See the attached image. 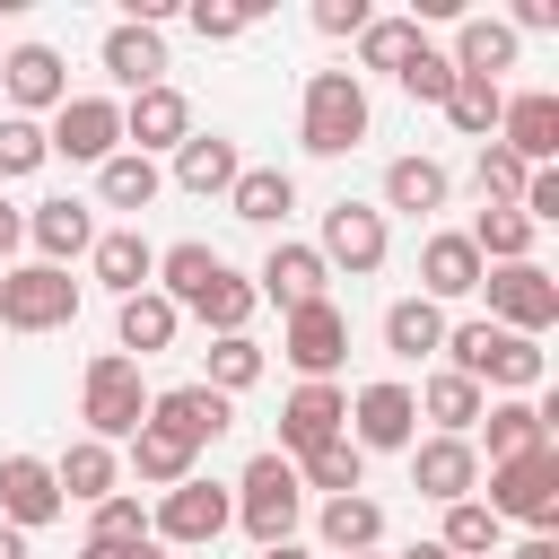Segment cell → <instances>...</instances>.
Returning <instances> with one entry per match:
<instances>
[{
	"instance_id": "obj_55",
	"label": "cell",
	"mask_w": 559,
	"mask_h": 559,
	"mask_svg": "<svg viewBox=\"0 0 559 559\" xmlns=\"http://www.w3.org/2000/svg\"><path fill=\"white\" fill-rule=\"evenodd\" d=\"M507 559H559V542H550V533H524V542H515Z\"/></svg>"
},
{
	"instance_id": "obj_25",
	"label": "cell",
	"mask_w": 559,
	"mask_h": 559,
	"mask_svg": "<svg viewBox=\"0 0 559 559\" xmlns=\"http://www.w3.org/2000/svg\"><path fill=\"white\" fill-rule=\"evenodd\" d=\"M480 437H489V463L542 454V445H550V411H542V402H524V393H507V402H489V411H480Z\"/></svg>"
},
{
	"instance_id": "obj_23",
	"label": "cell",
	"mask_w": 559,
	"mask_h": 559,
	"mask_svg": "<svg viewBox=\"0 0 559 559\" xmlns=\"http://www.w3.org/2000/svg\"><path fill=\"white\" fill-rule=\"evenodd\" d=\"M472 288H480V253H472V236H463V227L428 236V245H419V297H428V306H454V297H472Z\"/></svg>"
},
{
	"instance_id": "obj_26",
	"label": "cell",
	"mask_w": 559,
	"mask_h": 559,
	"mask_svg": "<svg viewBox=\"0 0 559 559\" xmlns=\"http://www.w3.org/2000/svg\"><path fill=\"white\" fill-rule=\"evenodd\" d=\"M411 402H419V419H437V437H472V428H480V411H489V393H480L472 376H454V367H437Z\"/></svg>"
},
{
	"instance_id": "obj_18",
	"label": "cell",
	"mask_w": 559,
	"mask_h": 559,
	"mask_svg": "<svg viewBox=\"0 0 559 559\" xmlns=\"http://www.w3.org/2000/svg\"><path fill=\"white\" fill-rule=\"evenodd\" d=\"M183 140H192L183 87H140V96L122 105V148H131V157H157V148H183Z\"/></svg>"
},
{
	"instance_id": "obj_1",
	"label": "cell",
	"mask_w": 559,
	"mask_h": 559,
	"mask_svg": "<svg viewBox=\"0 0 559 559\" xmlns=\"http://www.w3.org/2000/svg\"><path fill=\"white\" fill-rule=\"evenodd\" d=\"M445 367H454V376H472L480 393H489V384H498V393H533L550 358H542V341L498 332V323L480 314V323H445Z\"/></svg>"
},
{
	"instance_id": "obj_40",
	"label": "cell",
	"mask_w": 559,
	"mask_h": 559,
	"mask_svg": "<svg viewBox=\"0 0 559 559\" xmlns=\"http://www.w3.org/2000/svg\"><path fill=\"white\" fill-rule=\"evenodd\" d=\"M131 472H140V489H175V480H192V445H175L166 428H140L131 437Z\"/></svg>"
},
{
	"instance_id": "obj_10",
	"label": "cell",
	"mask_w": 559,
	"mask_h": 559,
	"mask_svg": "<svg viewBox=\"0 0 559 559\" xmlns=\"http://www.w3.org/2000/svg\"><path fill=\"white\" fill-rule=\"evenodd\" d=\"M384 245H393V236H384V210H376V201H332V210H323V245H314L323 271L367 280V271H384Z\"/></svg>"
},
{
	"instance_id": "obj_28",
	"label": "cell",
	"mask_w": 559,
	"mask_h": 559,
	"mask_svg": "<svg viewBox=\"0 0 559 559\" xmlns=\"http://www.w3.org/2000/svg\"><path fill=\"white\" fill-rule=\"evenodd\" d=\"M454 79H498V70H515V35H507V17H454Z\"/></svg>"
},
{
	"instance_id": "obj_9",
	"label": "cell",
	"mask_w": 559,
	"mask_h": 559,
	"mask_svg": "<svg viewBox=\"0 0 559 559\" xmlns=\"http://www.w3.org/2000/svg\"><path fill=\"white\" fill-rule=\"evenodd\" d=\"M280 358L306 376V384H332V367L349 358V314L332 306V297H314V306H297L288 323H280Z\"/></svg>"
},
{
	"instance_id": "obj_39",
	"label": "cell",
	"mask_w": 559,
	"mask_h": 559,
	"mask_svg": "<svg viewBox=\"0 0 559 559\" xmlns=\"http://www.w3.org/2000/svg\"><path fill=\"white\" fill-rule=\"evenodd\" d=\"M297 480H306V489H323V498H349V489H367V454H358L349 437H332V445L297 454Z\"/></svg>"
},
{
	"instance_id": "obj_7",
	"label": "cell",
	"mask_w": 559,
	"mask_h": 559,
	"mask_svg": "<svg viewBox=\"0 0 559 559\" xmlns=\"http://www.w3.org/2000/svg\"><path fill=\"white\" fill-rule=\"evenodd\" d=\"M236 524V498L218 489V480H175L166 498H157V515H148V542H175V550H201V542H218Z\"/></svg>"
},
{
	"instance_id": "obj_33",
	"label": "cell",
	"mask_w": 559,
	"mask_h": 559,
	"mask_svg": "<svg viewBox=\"0 0 559 559\" xmlns=\"http://www.w3.org/2000/svg\"><path fill=\"white\" fill-rule=\"evenodd\" d=\"M157 192H166V166H157V157H131V148H114V157L96 166V201H105V210H148Z\"/></svg>"
},
{
	"instance_id": "obj_42",
	"label": "cell",
	"mask_w": 559,
	"mask_h": 559,
	"mask_svg": "<svg viewBox=\"0 0 559 559\" xmlns=\"http://www.w3.org/2000/svg\"><path fill=\"white\" fill-rule=\"evenodd\" d=\"M253 306H262V297H253V280H245V271H218V280H210V297H201L192 314L227 341V332H245V323H253Z\"/></svg>"
},
{
	"instance_id": "obj_45",
	"label": "cell",
	"mask_w": 559,
	"mask_h": 559,
	"mask_svg": "<svg viewBox=\"0 0 559 559\" xmlns=\"http://www.w3.org/2000/svg\"><path fill=\"white\" fill-rule=\"evenodd\" d=\"M393 79H402V96H411V105H445V87H454V61H445L437 44H419V52H411Z\"/></svg>"
},
{
	"instance_id": "obj_49",
	"label": "cell",
	"mask_w": 559,
	"mask_h": 559,
	"mask_svg": "<svg viewBox=\"0 0 559 559\" xmlns=\"http://www.w3.org/2000/svg\"><path fill=\"white\" fill-rule=\"evenodd\" d=\"M183 17H192V35H201V44H236V35L253 26V9H218V0H192Z\"/></svg>"
},
{
	"instance_id": "obj_51",
	"label": "cell",
	"mask_w": 559,
	"mask_h": 559,
	"mask_svg": "<svg viewBox=\"0 0 559 559\" xmlns=\"http://www.w3.org/2000/svg\"><path fill=\"white\" fill-rule=\"evenodd\" d=\"M367 17H376L367 0H314V26H323V35H358Z\"/></svg>"
},
{
	"instance_id": "obj_46",
	"label": "cell",
	"mask_w": 559,
	"mask_h": 559,
	"mask_svg": "<svg viewBox=\"0 0 559 559\" xmlns=\"http://www.w3.org/2000/svg\"><path fill=\"white\" fill-rule=\"evenodd\" d=\"M52 148H44V122H26V114H0V183L9 175H35Z\"/></svg>"
},
{
	"instance_id": "obj_59",
	"label": "cell",
	"mask_w": 559,
	"mask_h": 559,
	"mask_svg": "<svg viewBox=\"0 0 559 559\" xmlns=\"http://www.w3.org/2000/svg\"><path fill=\"white\" fill-rule=\"evenodd\" d=\"M367 559H376V550H367Z\"/></svg>"
},
{
	"instance_id": "obj_53",
	"label": "cell",
	"mask_w": 559,
	"mask_h": 559,
	"mask_svg": "<svg viewBox=\"0 0 559 559\" xmlns=\"http://www.w3.org/2000/svg\"><path fill=\"white\" fill-rule=\"evenodd\" d=\"M79 559H166V550L140 533V542H79Z\"/></svg>"
},
{
	"instance_id": "obj_24",
	"label": "cell",
	"mask_w": 559,
	"mask_h": 559,
	"mask_svg": "<svg viewBox=\"0 0 559 559\" xmlns=\"http://www.w3.org/2000/svg\"><path fill=\"white\" fill-rule=\"evenodd\" d=\"M26 245L61 271V262H79L87 245H96V218H87V201H35L26 210Z\"/></svg>"
},
{
	"instance_id": "obj_50",
	"label": "cell",
	"mask_w": 559,
	"mask_h": 559,
	"mask_svg": "<svg viewBox=\"0 0 559 559\" xmlns=\"http://www.w3.org/2000/svg\"><path fill=\"white\" fill-rule=\"evenodd\" d=\"M515 210H524L533 227H550V218H559V166H533V175H524V201H515Z\"/></svg>"
},
{
	"instance_id": "obj_29",
	"label": "cell",
	"mask_w": 559,
	"mask_h": 559,
	"mask_svg": "<svg viewBox=\"0 0 559 559\" xmlns=\"http://www.w3.org/2000/svg\"><path fill=\"white\" fill-rule=\"evenodd\" d=\"M183 332V314L157 297V288H140V297H122V314H114V341H122V358L140 367V358H157L166 341Z\"/></svg>"
},
{
	"instance_id": "obj_56",
	"label": "cell",
	"mask_w": 559,
	"mask_h": 559,
	"mask_svg": "<svg viewBox=\"0 0 559 559\" xmlns=\"http://www.w3.org/2000/svg\"><path fill=\"white\" fill-rule=\"evenodd\" d=\"M0 559H26V533L17 524H0Z\"/></svg>"
},
{
	"instance_id": "obj_19",
	"label": "cell",
	"mask_w": 559,
	"mask_h": 559,
	"mask_svg": "<svg viewBox=\"0 0 559 559\" xmlns=\"http://www.w3.org/2000/svg\"><path fill=\"white\" fill-rule=\"evenodd\" d=\"M52 515H61L52 463H44V454H0V524L35 533V524H52Z\"/></svg>"
},
{
	"instance_id": "obj_35",
	"label": "cell",
	"mask_w": 559,
	"mask_h": 559,
	"mask_svg": "<svg viewBox=\"0 0 559 559\" xmlns=\"http://www.w3.org/2000/svg\"><path fill=\"white\" fill-rule=\"evenodd\" d=\"M384 349H393V358H437V349H445V306L393 297V306H384Z\"/></svg>"
},
{
	"instance_id": "obj_31",
	"label": "cell",
	"mask_w": 559,
	"mask_h": 559,
	"mask_svg": "<svg viewBox=\"0 0 559 559\" xmlns=\"http://www.w3.org/2000/svg\"><path fill=\"white\" fill-rule=\"evenodd\" d=\"M227 210H236L245 227H280V218L297 210V183H288V166H245V175L227 183Z\"/></svg>"
},
{
	"instance_id": "obj_43",
	"label": "cell",
	"mask_w": 559,
	"mask_h": 559,
	"mask_svg": "<svg viewBox=\"0 0 559 559\" xmlns=\"http://www.w3.org/2000/svg\"><path fill=\"white\" fill-rule=\"evenodd\" d=\"M419 44H428V35H419L411 17H367V26H358V61H367V70H402Z\"/></svg>"
},
{
	"instance_id": "obj_16",
	"label": "cell",
	"mask_w": 559,
	"mask_h": 559,
	"mask_svg": "<svg viewBox=\"0 0 559 559\" xmlns=\"http://www.w3.org/2000/svg\"><path fill=\"white\" fill-rule=\"evenodd\" d=\"M0 87H9V105H17L26 122L70 105V70H61L52 44H17V52H0Z\"/></svg>"
},
{
	"instance_id": "obj_12",
	"label": "cell",
	"mask_w": 559,
	"mask_h": 559,
	"mask_svg": "<svg viewBox=\"0 0 559 559\" xmlns=\"http://www.w3.org/2000/svg\"><path fill=\"white\" fill-rule=\"evenodd\" d=\"M227 419H236L227 393H210V384H166V393H148V419H140V428H166L175 445L201 454L210 437H227Z\"/></svg>"
},
{
	"instance_id": "obj_32",
	"label": "cell",
	"mask_w": 559,
	"mask_h": 559,
	"mask_svg": "<svg viewBox=\"0 0 559 559\" xmlns=\"http://www.w3.org/2000/svg\"><path fill=\"white\" fill-rule=\"evenodd\" d=\"M218 271H227V262H218L210 245H166V253H157V297H166L175 314H192V306L210 297Z\"/></svg>"
},
{
	"instance_id": "obj_6",
	"label": "cell",
	"mask_w": 559,
	"mask_h": 559,
	"mask_svg": "<svg viewBox=\"0 0 559 559\" xmlns=\"http://www.w3.org/2000/svg\"><path fill=\"white\" fill-rule=\"evenodd\" d=\"M480 288H489V323H498V332L542 341V332L559 323V280H550L542 262H498V271H480Z\"/></svg>"
},
{
	"instance_id": "obj_21",
	"label": "cell",
	"mask_w": 559,
	"mask_h": 559,
	"mask_svg": "<svg viewBox=\"0 0 559 559\" xmlns=\"http://www.w3.org/2000/svg\"><path fill=\"white\" fill-rule=\"evenodd\" d=\"M87 271H96V288H114V297H140V288H157V245H148L140 227H105V236L87 245Z\"/></svg>"
},
{
	"instance_id": "obj_36",
	"label": "cell",
	"mask_w": 559,
	"mask_h": 559,
	"mask_svg": "<svg viewBox=\"0 0 559 559\" xmlns=\"http://www.w3.org/2000/svg\"><path fill=\"white\" fill-rule=\"evenodd\" d=\"M384 210H402V218L445 210V166H437V157H393V166H384Z\"/></svg>"
},
{
	"instance_id": "obj_8",
	"label": "cell",
	"mask_w": 559,
	"mask_h": 559,
	"mask_svg": "<svg viewBox=\"0 0 559 559\" xmlns=\"http://www.w3.org/2000/svg\"><path fill=\"white\" fill-rule=\"evenodd\" d=\"M79 314V280L52 271V262H26V271H0V323L9 332H61Z\"/></svg>"
},
{
	"instance_id": "obj_11",
	"label": "cell",
	"mask_w": 559,
	"mask_h": 559,
	"mask_svg": "<svg viewBox=\"0 0 559 559\" xmlns=\"http://www.w3.org/2000/svg\"><path fill=\"white\" fill-rule=\"evenodd\" d=\"M44 148H52V157H79V166H105V157L122 148V105H114V96H70V105L52 114Z\"/></svg>"
},
{
	"instance_id": "obj_30",
	"label": "cell",
	"mask_w": 559,
	"mask_h": 559,
	"mask_svg": "<svg viewBox=\"0 0 559 559\" xmlns=\"http://www.w3.org/2000/svg\"><path fill=\"white\" fill-rule=\"evenodd\" d=\"M236 175H245V157H236L227 131H192V140L175 148V183H183V192H227Z\"/></svg>"
},
{
	"instance_id": "obj_14",
	"label": "cell",
	"mask_w": 559,
	"mask_h": 559,
	"mask_svg": "<svg viewBox=\"0 0 559 559\" xmlns=\"http://www.w3.org/2000/svg\"><path fill=\"white\" fill-rule=\"evenodd\" d=\"M411 437H419L411 384H367V393H349V445H358V454H393V445H411Z\"/></svg>"
},
{
	"instance_id": "obj_15",
	"label": "cell",
	"mask_w": 559,
	"mask_h": 559,
	"mask_svg": "<svg viewBox=\"0 0 559 559\" xmlns=\"http://www.w3.org/2000/svg\"><path fill=\"white\" fill-rule=\"evenodd\" d=\"M411 489L437 498V507L472 498L480 489V445L472 437H411Z\"/></svg>"
},
{
	"instance_id": "obj_47",
	"label": "cell",
	"mask_w": 559,
	"mask_h": 559,
	"mask_svg": "<svg viewBox=\"0 0 559 559\" xmlns=\"http://www.w3.org/2000/svg\"><path fill=\"white\" fill-rule=\"evenodd\" d=\"M524 175H533L524 157H507L498 140H480V201H498V210H515V201H524Z\"/></svg>"
},
{
	"instance_id": "obj_27",
	"label": "cell",
	"mask_w": 559,
	"mask_h": 559,
	"mask_svg": "<svg viewBox=\"0 0 559 559\" xmlns=\"http://www.w3.org/2000/svg\"><path fill=\"white\" fill-rule=\"evenodd\" d=\"M314 533H323V550H341V559H367V550L384 542V507H376L367 489H349V498H323Z\"/></svg>"
},
{
	"instance_id": "obj_38",
	"label": "cell",
	"mask_w": 559,
	"mask_h": 559,
	"mask_svg": "<svg viewBox=\"0 0 559 559\" xmlns=\"http://www.w3.org/2000/svg\"><path fill=\"white\" fill-rule=\"evenodd\" d=\"M498 114H507V87L498 79H454L445 87V122L463 140H498Z\"/></svg>"
},
{
	"instance_id": "obj_5",
	"label": "cell",
	"mask_w": 559,
	"mask_h": 559,
	"mask_svg": "<svg viewBox=\"0 0 559 559\" xmlns=\"http://www.w3.org/2000/svg\"><path fill=\"white\" fill-rule=\"evenodd\" d=\"M498 524H533L550 533L559 524V445L542 454H515V463H489V498H480Z\"/></svg>"
},
{
	"instance_id": "obj_2",
	"label": "cell",
	"mask_w": 559,
	"mask_h": 559,
	"mask_svg": "<svg viewBox=\"0 0 559 559\" xmlns=\"http://www.w3.org/2000/svg\"><path fill=\"white\" fill-rule=\"evenodd\" d=\"M236 524L271 550V542H297V515H306V480H297V463L280 454V445H262L245 472H236Z\"/></svg>"
},
{
	"instance_id": "obj_57",
	"label": "cell",
	"mask_w": 559,
	"mask_h": 559,
	"mask_svg": "<svg viewBox=\"0 0 559 559\" xmlns=\"http://www.w3.org/2000/svg\"><path fill=\"white\" fill-rule=\"evenodd\" d=\"M393 559H445V550H437V542H411V550H393Z\"/></svg>"
},
{
	"instance_id": "obj_13",
	"label": "cell",
	"mask_w": 559,
	"mask_h": 559,
	"mask_svg": "<svg viewBox=\"0 0 559 559\" xmlns=\"http://www.w3.org/2000/svg\"><path fill=\"white\" fill-rule=\"evenodd\" d=\"M332 437H349V393H341V384H297V393L280 402V454L297 463V454H314V445H332Z\"/></svg>"
},
{
	"instance_id": "obj_41",
	"label": "cell",
	"mask_w": 559,
	"mask_h": 559,
	"mask_svg": "<svg viewBox=\"0 0 559 559\" xmlns=\"http://www.w3.org/2000/svg\"><path fill=\"white\" fill-rule=\"evenodd\" d=\"M437 550H445V559H489V550H498V515H489L480 498H454V507H445Z\"/></svg>"
},
{
	"instance_id": "obj_44",
	"label": "cell",
	"mask_w": 559,
	"mask_h": 559,
	"mask_svg": "<svg viewBox=\"0 0 559 559\" xmlns=\"http://www.w3.org/2000/svg\"><path fill=\"white\" fill-rule=\"evenodd\" d=\"M253 376H262V349H253V332H227V341H210V376H201L210 393H227V402H236Z\"/></svg>"
},
{
	"instance_id": "obj_54",
	"label": "cell",
	"mask_w": 559,
	"mask_h": 559,
	"mask_svg": "<svg viewBox=\"0 0 559 559\" xmlns=\"http://www.w3.org/2000/svg\"><path fill=\"white\" fill-rule=\"evenodd\" d=\"M17 245H26V210H9V201H0V262H9Z\"/></svg>"
},
{
	"instance_id": "obj_34",
	"label": "cell",
	"mask_w": 559,
	"mask_h": 559,
	"mask_svg": "<svg viewBox=\"0 0 559 559\" xmlns=\"http://www.w3.org/2000/svg\"><path fill=\"white\" fill-rule=\"evenodd\" d=\"M463 236H472L480 271H498V262H533V236H542V227H533L524 210H498V201H489V210H480V218H472Z\"/></svg>"
},
{
	"instance_id": "obj_52",
	"label": "cell",
	"mask_w": 559,
	"mask_h": 559,
	"mask_svg": "<svg viewBox=\"0 0 559 559\" xmlns=\"http://www.w3.org/2000/svg\"><path fill=\"white\" fill-rule=\"evenodd\" d=\"M559 26V0H515V17H507V35H550Z\"/></svg>"
},
{
	"instance_id": "obj_48",
	"label": "cell",
	"mask_w": 559,
	"mask_h": 559,
	"mask_svg": "<svg viewBox=\"0 0 559 559\" xmlns=\"http://www.w3.org/2000/svg\"><path fill=\"white\" fill-rule=\"evenodd\" d=\"M140 533H148V515H140V498H131V489L96 498V515H87V542H140Z\"/></svg>"
},
{
	"instance_id": "obj_17",
	"label": "cell",
	"mask_w": 559,
	"mask_h": 559,
	"mask_svg": "<svg viewBox=\"0 0 559 559\" xmlns=\"http://www.w3.org/2000/svg\"><path fill=\"white\" fill-rule=\"evenodd\" d=\"M253 297H271L280 314H297V306H314V297H332V271H323V253L314 245H271L262 253V271H253Z\"/></svg>"
},
{
	"instance_id": "obj_58",
	"label": "cell",
	"mask_w": 559,
	"mask_h": 559,
	"mask_svg": "<svg viewBox=\"0 0 559 559\" xmlns=\"http://www.w3.org/2000/svg\"><path fill=\"white\" fill-rule=\"evenodd\" d=\"M262 559H314V550H297V542H271V550H262Z\"/></svg>"
},
{
	"instance_id": "obj_4",
	"label": "cell",
	"mask_w": 559,
	"mask_h": 559,
	"mask_svg": "<svg viewBox=\"0 0 559 559\" xmlns=\"http://www.w3.org/2000/svg\"><path fill=\"white\" fill-rule=\"evenodd\" d=\"M297 140H306L314 157H349V148L367 140V87H358V70H314V79H306Z\"/></svg>"
},
{
	"instance_id": "obj_20",
	"label": "cell",
	"mask_w": 559,
	"mask_h": 559,
	"mask_svg": "<svg viewBox=\"0 0 559 559\" xmlns=\"http://www.w3.org/2000/svg\"><path fill=\"white\" fill-rule=\"evenodd\" d=\"M498 148L524 157V166H550V157H559V96H550V87L507 96V114H498Z\"/></svg>"
},
{
	"instance_id": "obj_37",
	"label": "cell",
	"mask_w": 559,
	"mask_h": 559,
	"mask_svg": "<svg viewBox=\"0 0 559 559\" xmlns=\"http://www.w3.org/2000/svg\"><path fill=\"white\" fill-rule=\"evenodd\" d=\"M52 480H61V507H70V498H87V507H96V498H114V480H122V463H114V445H96V437H79V445H70V454L52 463Z\"/></svg>"
},
{
	"instance_id": "obj_3",
	"label": "cell",
	"mask_w": 559,
	"mask_h": 559,
	"mask_svg": "<svg viewBox=\"0 0 559 559\" xmlns=\"http://www.w3.org/2000/svg\"><path fill=\"white\" fill-rule=\"evenodd\" d=\"M79 419H87V437L96 445H131L140 437V419H148V393H140V367L122 358V349H96L87 358V376H79Z\"/></svg>"
},
{
	"instance_id": "obj_22",
	"label": "cell",
	"mask_w": 559,
	"mask_h": 559,
	"mask_svg": "<svg viewBox=\"0 0 559 559\" xmlns=\"http://www.w3.org/2000/svg\"><path fill=\"white\" fill-rule=\"evenodd\" d=\"M96 61H105V79H114V87H131V96H140V87H166V44H157V26H131V17H122V26H105Z\"/></svg>"
}]
</instances>
